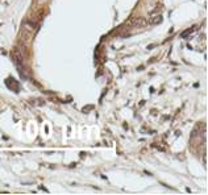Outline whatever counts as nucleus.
Wrapping results in <instances>:
<instances>
[{"label": "nucleus", "mask_w": 208, "mask_h": 195, "mask_svg": "<svg viewBox=\"0 0 208 195\" xmlns=\"http://www.w3.org/2000/svg\"><path fill=\"white\" fill-rule=\"evenodd\" d=\"M196 29H198V26H192V28H190V29H187V31L182 32V34H180V36H182L183 38H187V36L191 34V33H192V32H195Z\"/></svg>", "instance_id": "1"}, {"label": "nucleus", "mask_w": 208, "mask_h": 195, "mask_svg": "<svg viewBox=\"0 0 208 195\" xmlns=\"http://www.w3.org/2000/svg\"><path fill=\"white\" fill-rule=\"evenodd\" d=\"M161 21H162V16H157V17L151 20V24H160Z\"/></svg>", "instance_id": "2"}]
</instances>
